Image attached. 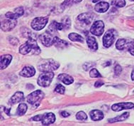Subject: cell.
<instances>
[{
  "instance_id": "cell-9",
  "label": "cell",
  "mask_w": 134,
  "mask_h": 126,
  "mask_svg": "<svg viewBox=\"0 0 134 126\" xmlns=\"http://www.w3.org/2000/svg\"><path fill=\"white\" fill-rule=\"evenodd\" d=\"M17 24L16 19H8L7 20H4L1 23V29L4 32H9L12 30Z\"/></svg>"
},
{
  "instance_id": "cell-34",
  "label": "cell",
  "mask_w": 134,
  "mask_h": 126,
  "mask_svg": "<svg viewBox=\"0 0 134 126\" xmlns=\"http://www.w3.org/2000/svg\"><path fill=\"white\" fill-rule=\"evenodd\" d=\"M43 115H38L32 118L31 120H35V121H40V120H42Z\"/></svg>"
},
{
  "instance_id": "cell-7",
  "label": "cell",
  "mask_w": 134,
  "mask_h": 126,
  "mask_svg": "<svg viewBox=\"0 0 134 126\" xmlns=\"http://www.w3.org/2000/svg\"><path fill=\"white\" fill-rule=\"evenodd\" d=\"M116 47L118 50H124L128 49L130 51L134 47V40L133 39H118L116 43Z\"/></svg>"
},
{
  "instance_id": "cell-13",
  "label": "cell",
  "mask_w": 134,
  "mask_h": 126,
  "mask_svg": "<svg viewBox=\"0 0 134 126\" xmlns=\"http://www.w3.org/2000/svg\"><path fill=\"white\" fill-rule=\"evenodd\" d=\"M93 19H94L93 14L89 12L83 13V14H81L77 17V19L86 25L90 24L92 22Z\"/></svg>"
},
{
  "instance_id": "cell-14",
  "label": "cell",
  "mask_w": 134,
  "mask_h": 126,
  "mask_svg": "<svg viewBox=\"0 0 134 126\" xmlns=\"http://www.w3.org/2000/svg\"><path fill=\"white\" fill-rule=\"evenodd\" d=\"M55 121V116L52 113H48L44 114L42 118L41 123L43 125H49L51 124H53Z\"/></svg>"
},
{
  "instance_id": "cell-15",
  "label": "cell",
  "mask_w": 134,
  "mask_h": 126,
  "mask_svg": "<svg viewBox=\"0 0 134 126\" xmlns=\"http://www.w3.org/2000/svg\"><path fill=\"white\" fill-rule=\"evenodd\" d=\"M36 73V70L33 66L31 65H28V66H25L23 68L21 71L20 72V75H21L23 77L25 78H31L34 76Z\"/></svg>"
},
{
  "instance_id": "cell-11",
  "label": "cell",
  "mask_w": 134,
  "mask_h": 126,
  "mask_svg": "<svg viewBox=\"0 0 134 126\" xmlns=\"http://www.w3.org/2000/svg\"><path fill=\"white\" fill-rule=\"evenodd\" d=\"M134 108V104L133 103H119L113 105L111 107V109L115 112L121 111L123 110L126 109H131Z\"/></svg>"
},
{
  "instance_id": "cell-6",
  "label": "cell",
  "mask_w": 134,
  "mask_h": 126,
  "mask_svg": "<svg viewBox=\"0 0 134 126\" xmlns=\"http://www.w3.org/2000/svg\"><path fill=\"white\" fill-rule=\"evenodd\" d=\"M48 22V17H36L31 22V27L35 31H41L46 27Z\"/></svg>"
},
{
  "instance_id": "cell-25",
  "label": "cell",
  "mask_w": 134,
  "mask_h": 126,
  "mask_svg": "<svg viewBox=\"0 0 134 126\" xmlns=\"http://www.w3.org/2000/svg\"><path fill=\"white\" fill-rule=\"evenodd\" d=\"M68 38L72 41H77V42H81V43L84 42L83 37L77 33H70L68 35Z\"/></svg>"
},
{
  "instance_id": "cell-18",
  "label": "cell",
  "mask_w": 134,
  "mask_h": 126,
  "mask_svg": "<svg viewBox=\"0 0 134 126\" xmlns=\"http://www.w3.org/2000/svg\"><path fill=\"white\" fill-rule=\"evenodd\" d=\"M12 60V56L9 55V54H5L3 56H1V59H0V66H1V69H4L7 67L8 65H9L11 61Z\"/></svg>"
},
{
  "instance_id": "cell-8",
  "label": "cell",
  "mask_w": 134,
  "mask_h": 126,
  "mask_svg": "<svg viewBox=\"0 0 134 126\" xmlns=\"http://www.w3.org/2000/svg\"><path fill=\"white\" fill-rule=\"evenodd\" d=\"M104 30V24L102 21H96L92 24L90 29V32L93 35L100 37L102 35Z\"/></svg>"
},
{
  "instance_id": "cell-33",
  "label": "cell",
  "mask_w": 134,
  "mask_h": 126,
  "mask_svg": "<svg viewBox=\"0 0 134 126\" xmlns=\"http://www.w3.org/2000/svg\"><path fill=\"white\" fill-rule=\"evenodd\" d=\"M122 68L120 65H116L114 68V73L116 75H119L120 73H121Z\"/></svg>"
},
{
  "instance_id": "cell-29",
  "label": "cell",
  "mask_w": 134,
  "mask_h": 126,
  "mask_svg": "<svg viewBox=\"0 0 134 126\" xmlns=\"http://www.w3.org/2000/svg\"><path fill=\"white\" fill-rule=\"evenodd\" d=\"M76 118L80 120H85L87 119V114L83 111L78 112L77 115H76Z\"/></svg>"
},
{
  "instance_id": "cell-32",
  "label": "cell",
  "mask_w": 134,
  "mask_h": 126,
  "mask_svg": "<svg viewBox=\"0 0 134 126\" xmlns=\"http://www.w3.org/2000/svg\"><path fill=\"white\" fill-rule=\"evenodd\" d=\"M95 65L94 63H91V62H86L84 65H83V68L84 70H88L90 68H91L92 67H93L94 65Z\"/></svg>"
},
{
  "instance_id": "cell-12",
  "label": "cell",
  "mask_w": 134,
  "mask_h": 126,
  "mask_svg": "<svg viewBox=\"0 0 134 126\" xmlns=\"http://www.w3.org/2000/svg\"><path fill=\"white\" fill-rule=\"evenodd\" d=\"M24 9L22 7H19L16 8L14 9V12L12 13L11 12L6 13V17L7 19H16L19 17H21L22 15H24Z\"/></svg>"
},
{
  "instance_id": "cell-19",
  "label": "cell",
  "mask_w": 134,
  "mask_h": 126,
  "mask_svg": "<svg viewBox=\"0 0 134 126\" xmlns=\"http://www.w3.org/2000/svg\"><path fill=\"white\" fill-rule=\"evenodd\" d=\"M90 117L91 119L94 121H99L104 118V115L102 111H101L99 110H93L90 112Z\"/></svg>"
},
{
  "instance_id": "cell-31",
  "label": "cell",
  "mask_w": 134,
  "mask_h": 126,
  "mask_svg": "<svg viewBox=\"0 0 134 126\" xmlns=\"http://www.w3.org/2000/svg\"><path fill=\"white\" fill-rule=\"evenodd\" d=\"M65 88L63 85H61V84H58L55 87V91L58 93L60 94H64L65 93Z\"/></svg>"
},
{
  "instance_id": "cell-30",
  "label": "cell",
  "mask_w": 134,
  "mask_h": 126,
  "mask_svg": "<svg viewBox=\"0 0 134 126\" xmlns=\"http://www.w3.org/2000/svg\"><path fill=\"white\" fill-rule=\"evenodd\" d=\"M90 75L92 78H101L102 77V75L100 74V73L96 68H92L90 72Z\"/></svg>"
},
{
  "instance_id": "cell-36",
  "label": "cell",
  "mask_w": 134,
  "mask_h": 126,
  "mask_svg": "<svg viewBox=\"0 0 134 126\" xmlns=\"http://www.w3.org/2000/svg\"><path fill=\"white\" fill-rule=\"evenodd\" d=\"M102 85H104V83L102 82V81H100V80H98L97 82L95 83V85H94V86H95L96 88H99Z\"/></svg>"
},
{
  "instance_id": "cell-21",
  "label": "cell",
  "mask_w": 134,
  "mask_h": 126,
  "mask_svg": "<svg viewBox=\"0 0 134 126\" xmlns=\"http://www.w3.org/2000/svg\"><path fill=\"white\" fill-rule=\"evenodd\" d=\"M109 8V4L106 2H101L98 3L96 5L94 9L97 12L99 13H104L106 12Z\"/></svg>"
},
{
  "instance_id": "cell-10",
  "label": "cell",
  "mask_w": 134,
  "mask_h": 126,
  "mask_svg": "<svg viewBox=\"0 0 134 126\" xmlns=\"http://www.w3.org/2000/svg\"><path fill=\"white\" fill-rule=\"evenodd\" d=\"M40 39L42 44L47 47H49L54 44V37H53L52 34L48 32L42 34L40 36Z\"/></svg>"
},
{
  "instance_id": "cell-17",
  "label": "cell",
  "mask_w": 134,
  "mask_h": 126,
  "mask_svg": "<svg viewBox=\"0 0 134 126\" xmlns=\"http://www.w3.org/2000/svg\"><path fill=\"white\" fill-rule=\"evenodd\" d=\"M24 100V93L21 92V91H18V92L15 93L12 97L9 100V103L11 105H15L19 103V102L23 101Z\"/></svg>"
},
{
  "instance_id": "cell-1",
  "label": "cell",
  "mask_w": 134,
  "mask_h": 126,
  "mask_svg": "<svg viewBox=\"0 0 134 126\" xmlns=\"http://www.w3.org/2000/svg\"><path fill=\"white\" fill-rule=\"evenodd\" d=\"M32 51L34 54L41 53V49L38 46L36 39L34 38H29L28 41L19 47V53L22 55H26Z\"/></svg>"
},
{
  "instance_id": "cell-20",
  "label": "cell",
  "mask_w": 134,
  "mask_h": 126,
  "mask_svg": "<svg viewBox=\"0 0 134 126\" xmlns=\"http://www.w3.org/2000/svg\"><path fill=\"white\" fill-rule=\"evenodd\" d=\"M58 78L59 80L62 81L65 85H70L74 82L73 78L66 73H61L58 75Z\"/></svg>"
},
{
  "instance_id": "cell-26",
  "label": "cell",
  "mask_w": 134,
  "mask_h": 126,
  "mask_svg": "<svg viewBox=\"0 0 134 126\" xmlns=\"http://www.w3.org/2000/svg\"><path fill=\"white\" fill-rule=\"evenodd\" d=\"M82 1V0H65L62 3L60 7L63 9H64L66 7L70 6V5L73 4H77V3H80Z\"/></svg>"
},
{
  "instance_id": "cell-22",
  "label": "cell",
  "mask_w": 134,
  "mask_h": 126,
  "mask_svg": "<svg viewBox=\"0 0 134 126\" xmlns=\"http://www.w3.org/2000/svg\"><path fill=\"white\" fill-rule=\"evenodd\" d=\"M87 44L88 45V47L90 48V50L93 51H97L98 49V44L97 42V40L94 37H89L87 39Z\"/></svg>"
},
{
  "instance_id": "cell-37",
  "label": "cell",
  "mask_w": 134,
  "mask_h": 126,
  "mask_svg": "<svg viewBox=\"0 0 134 126\" xmlns=\"http://www.w3.org/2000/svg\"><path fill=\"white\" fill-rule=\"evenodd\" d=\"M60 115L64 118H67V117H68L70 115V113L66 111H62L60 113Z\"/></svg>"
},
{
  "instance_id": "cell-4",
  "label": "cell",
  "mask_w": 134,
  "mask_h": 126,
  "mask_svg": "<svg viewBox=\"0 0 134 126\" xmlns=\"http://www.w3.org/2000/svg\"><path fill=\"white\" fill-rule=\"evenodd\" d=\"M54 78V73L52 71H45L39 75L37 83L40 86L46 88L48 87L52 83Z\"/></svg>"
},
{
  "instance_id": "cell-23",
  "label": "cell",
  "mask_w": 134,
  "mask_h": 126,
  "mask_svg": "<svg viewBox=\"0 0 134 126\" xmlns=\"http://www.w3.org/2000/svg\"><path fill=\"white\" fill-rule=\"evenodd\" d=\"M129 113L126 112L124 113H123L121 115L116 116L114 118H111L109 120V123H116V122H120V121H124L125 120H126L129 117Z\"/></svg>"
},
{
  "instance_id": "cell-41",
  "label": "cell",
  "mask_w": 134,
  "mask_h": 126,
  "mask_svg": "<svg viewBox=\"0 0 134 126\" xmlns=\"http://www.w3.org/2000/svg\"><path fill=\"white\" fill-rule=\"evenodd\" d=\"M100 1H102V0H92V2L94 3H96V2H100Z\"/></svg>"
},
{
  "instance_id": "cell-27",
  "label": "cell",
  "mask_w": 134,
  "mask_h": 126,
  "mask_svg": "<svg viewBox=\"0 0 134 126\" xmlns=\"http://www.w3.org/2000/svg\"><path fill=\"white\" fill-rule=\"evenodd\" d=\"M28 107H27L26 103H21L18 106L17 108V114L19 115H23L26 113V112L27 111Z\"/></svg>"
},
{
  "instance_id": "cell-40",
  "label": "cell",
  "mask_w": 134,
  "mask_h": 126,
  "mask_svg": "<svg viewBox=\"0 0 134 126\" xmlns=\"http://www.w3.org/2000/svg\"><path fill=\"white\" fill-rule=\"evenodd\" d=\"M130 53H131V55L134 56V47L133 48V49L130 50Z\"/></svg>"
},
{
  "instance_id": "cell-16",
  "label": "cell",
  "mask_w": 134,
  "mask_h": 126,
  "mask_svg": "<svg viewBox=\"0 0 134 126\" xmlns=\"http://www.w3.org/2000/svg\"><path fill=\"white\" fill-rule=\"evenodd\" d=\"M64 28H67L65 24V23H58V22L53 21L51 24V25L49 26L47 32L52 34V33L56 32V31L63 30V29H64Z\"/></svg>"
},
{
  "instance_id": "cell-2",
  "label": "cell",
  "mask_w": 134,
  "mask_h": 126,
  "mask_svg": "<svg viewBox=\"0 0 134 126\" xmlns=\"http://www.w3.org/2000/svg\"><path fill=\"white\" fill-rule=\"evenodd\" d=\"M60 67V64L53 59H43L38 63V68L42 72L53 71L57 70Z\"/></svg>"
},
{
  "instance_id": "cell-5",
  "label": "cell",
  "mask_w": 134,
  "mask_h": 126,
  "mask_svg": "<svg viewBox=\"0 0 134 126\" xmlns=\"http://www.w3.org/2000/svg\"><path fill=\"white\" fill-rule=\"evenodd\" d=\"M117 37V32L114 29H109L106 32L103 37V45L106 48H109L111 46Z\"/></svg>"
},
{
  "instance_id": "cell-24",
  "label": "cell",
  "mask_w": 134,
  "mask_h": 126,
  "mask_svg": "<svg viewBox=\"0 0 134 126\" xmlns=\"http://www.w3.org/2000/svg\"><path fill=\"white\" fill-rule=\"evenodd\" d=\"M58 48H65L66 46H68L69 44L65 41H63L62 39H59L58 37H54V44Z\"/></svg>"
},
{
  "instance_id": "cell-42",
  "label": "cell",
  "mask_w": 134,
  "mask_h": 126,
  "mask_svg": "<svg viewBox=\"0 0 134 126\" xmlns=\"http://www.w3.org/2000/svg\"><path fill=\"white\" fill-rule=\"evenodd\" d=\"M133 1H134V0H133Z\"/></svg>"
},
{
  "instance_id": "cell-38",
  "label": "cell",
  "mask_w": 134,
  "mask_h": 126,
  "mask_svg": "<svg viewBox=\"0 0 134 126\" xmlns=\"http://www.w3.org/2000/svg\"><path fill=\"white\" fill-rule=\"evenodd\" d=\"M4 112L6 113V114H7L8 115H10V108L7 109V108H4Z\"/></svg>"
},
{
  "instance_id": "cell-39",
  "label": "cell",
  "mask_w": 134,
  "mask_h": 126,
  "mask_svg": "<svg viewBox=\"0 0 134 126\" xmlns=\"http://www.w3.org/2000/svg\"><path fill=\"white\" fill-rule=\"evenodd\" d=\"M131 79L132 80H133L134 81V69L133 70V71H132L131 73Z\"/></svg>"
},
{
  "instance_id": "cell-28",
  "label": "cell",
  "mask_w": 134,
  "mask_h": 126,
  "mask_svg": "<svg viewBox=\"0 0 134 126\" xmlns=\"http://www.w3.org/2000/svg\"><path fill=\"white\" fill-rule=\"evenodd\" d=\"M111 4L117 7H124L126 5V1L125 0H112Z\"/></svg>"
},
{
  "instance_id": "cell-35",
  "label": "cell",
  "mask_w": 134,
  "mask_h": 126,
  "mask_svg": "<svg viewBox=\"0 0 134 126\" xmlns=\"http://www.w3.org/2000/svg\"><path fill=\"white\" fill-rule=\"evenodd\" d=\"M9 41L10 43L13 45H16L19 43V40L16 38H10Z\"/></svg>"
},
{
  "instance_id": "cell-3",
  "label": "cell",
  "mask_w": 134,
  "mask_h": 126,
  "mask_svg": "<svg viewBox=\"0 0 134 126\" xmlns=\"http://www.w3.org/2000/svg\"><path fill=\"white\" fill-rule=\"evenodd\" d=\"M44 96H45V94L42 90H37L32 92L31 93H30L27 96V101L33 106H35L36 108V107L39 106L41 101L43 100Z\"/></svg>"
}]
</instances>
